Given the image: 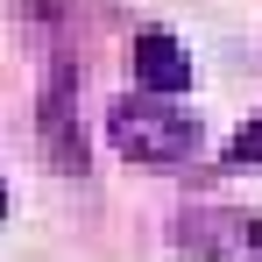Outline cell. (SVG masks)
<instances>
[{
	"label": "cell",
	"instance_id": "obj_1",
	"mask_svg": "<svg viewBox=\"0 0 262 262\" xmlns=\"http://www.w3.org/2000/svg\"><path fill=\"white\" fill-rule=\"evenodd\" d=\"M106 135H114V149L128 156V163H184L191 149H199V121L170 106V99H156V92H142V99H121L114 114H106Z\"/></svg>",
	"mask_w": 262,
	"mask_h": 262
},
{
	"label": "cell",
	"instance_id": "obj_2",
	"mask_svg": "<svg viewBox=\"0 0 262 262\" xmlns=\"http://www.w3.org/2000/svg\"><path fill=\"white\" fill-rule=\"evenodd\" d=\"M43 149L57 170H85V128H78V64L57 57L43 78Z\"/></svg>",
	"mask_w": 262,
	"mask_h": 262
},
{
	"label": "cell",
	"instance_id": "obj_3",
	"mask_svg": "<svg viewBox=\"0 0 262 262\" xmlns=\"http://www.w3.org/2000/svg\"><path fill=\"white\" fill-rule=\"evenodd\" d=\"M135 85L156 92V99H177V92H191V57H184V43H177L170 29H135Z\"/></svg>",
	"mask_w": 262,
	"mask_h": 262
},
{
	"label": "cell",
	"instance_id": "obj_4",
	"mask_svg": "<svg viewBox=\"0 0 262 262\" xmlns=\"http://www.w3.org/2000/svg\"><path fill=\"white\" fill-rule=\"evenodd\" d=\"M184 241H199L213 262H262V220H220V227H184Z\"/></svg>",
	"mask_w": 262,
	"mask_h": 262
},
{
	"label": "cell",
	"instance_id": "obj_5",
	"mask_svg": "<svg viewBox=\"0 0 262 262\" xmlns=\"http://www.w3.org/2000/svg\"><path fill=\"white\" fill-rule=\"evenodd\" d=\"M227 163H262V114L234 128V149H227Z\"/></svg>",
	"mask_w": 262,
	"mask_h": 262
},
{
	"label": "cell",
	"instance_id": "obj_6",
	"mask_svg": "<svg viewBox=\"0 0 262 262\" xmlns=\"http://www.w3.org/2000/svg\"><path fill=\"white\" fill-rule=\"evenodd\" d=\"M0 213H7V184H0Z\"/></svg>",
	"mask_w": 262,
	"mask_h": 262
}]
</instances>
